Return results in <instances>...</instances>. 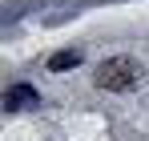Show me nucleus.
Segmentation results:
<instances>
[{"label": "nucleus", "mask_w": 149, "mask_h": 141, "mask_svg": "<svg viewBox=\"0 0 149 141\" xmlns=\"http://www.w3.org/2000/svg\"><path fill=\"white\" fill-rule=\"evenodd\" d=\"M36 105H40V97H36L32 85H12L4 93V109L8 113H24V109H36Z\"/></svg>", "instance_id": "obj_2"}, {"label": "nucleus", "mask_w": 149, "mask_h": 141, "mask_svg": "<svg viewBox=\"0 0 149 141\" xmlns=\"http://www.w3.org/2000/svg\"><path fill=\"white\" fill-rule=\"evenodd\" d=\"M93 81H97V89H109V93H129L145 81V65L133 57H109L97 65Z\"/></svg>", "instance_id": "obj_1"}, {"label": "nucleus", "mask_w": 149, "mask_h": 141, "mask_svg": "<svg viewBox=\"0 0 149 141\" xmlns=\"http://www.w3.org/2000/svg\"><path fill=\"white\" fill-rule=\"evenodd\" d=\"M77 65H81V48H61V52H52V57H49V69H52V73L77 69Z\"/></svg>", "instance_id": "obj_3"}]
</instances>
